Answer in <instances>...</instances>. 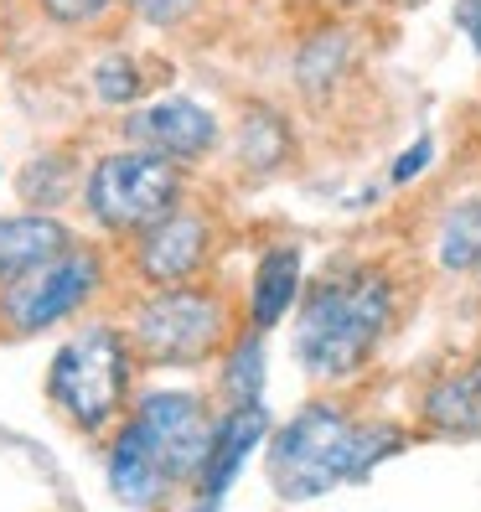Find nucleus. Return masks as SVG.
<instances>
[{
  "label": "nucleus",
  "mask_w": 481,
  "mask_h": 512,
  "mask_svg": "<svg viewBox=\"0 0 481 512\" xmlns=\"http://www.w3.org/2000/svg\"><path fill=\"white\" fill-rule=\"evenodd\" d=\"M399 11H419V6H430V0H394Z\"/></svg>",
  "instance_id": "obj_25"
},
{
  "label": "nucleus",
  "mask_w": 481,
  "mask_h": 512,
  "mask_svg": "<svg viewBox=\"0 0 481 512\" xmlns=\"http://www.w3.org/2000/svg\"><path fill=\"white\" fill-rule=\"evenodd\" d=\"M109 487H114L119 502H130V507H150V502H161L176 487L166 456L150 445V435L135 425V419L109 445Z\"/></svg>",
  "instance_id": "obj_11"
},
{
  "label": "nucleus",
  "mask_w": 481,
  "mask_h": 512,
  "mask_svg": "<svg viewBox=\"0 0 481 512\" xmlns=\"http://www.w3.org/2000/svg\"><path fill=\"white\" fill-rule=\"evenodd\" d=\"M135 378V342L119 326H83L73 342L57 347L47 368V399L73 430L99 435L125 409Z\"/></svg>",
  "instance_id": "obj_3"
},
{
  "label": "nucleus",
  "mask_w": 481,
  "mask_h": 512,
  "mask_svg": "<svg viewBox=\"0 0 481 512\" xmlns=\"http://www.w3.org/2000/svg\"><path fill=\"white\" fill-rule=\"evenodd\" d=\"M99 280H104V259L94 249L73 244L68 254H57L52 264H42L0 290V321L11 326V337H37V331L73 316L78 306H88Z\"/></svg>",
  "instance_id": "obj_6"
},
{
  "label": "nucleus",
  "mask_w": 481,
  "mask_h": 512,
  "mask_svg": "<svg viewBox=\"0 0 481 512\" xmlns=\"http://www.w3.org/2000/svg\"><path fill=\"white\" fill-rule=\"evenodd\" d=\"M238 337L228 321V300L218 290L202 285H156V295L140 300V311L130 321V342L145 363L187 368L202 357H218Z\"/></svg>",
  "instance_id": "obj_5"
},
{
  "label": "nucleus",
  "mask_w": 481,
  "mask_h": 512,
  "mask_svg": "<svg viewBox=\"0 0 481 512\" xmlns=\"http://www.w3.org/2000/svg\"><path fill=\"white\" fill-rule=\"evenodd\" d=\"M213 254V218L197 207H171L161 223H150L135 244V269L145 285H187L202 275Z\"/></svg>",
  "instance_id": "obj_8"
},
{
  "label": "nucleus",
  "mask_w": 481,
  "mask_h": 512,
  "mask_svg": "<svg viewBox=\"0 0 481 512\" xmlns=\"http://www.w3.org/2000/svg\"><path fill=\"white\" fill-rule=\"evenodd\" d=\"M476 285H481V269H476Z\"/></svg>",
  "instance_id": "obj_27"
},
{
  "label": "nucleus",
  "mask_w": 481,
  "mask_h": 512,
  "mask_svg": "<svg viewBox=\"0 0 481 512\" xmlns=\"http://www.w3.org/2000/svg\"><path fill=\"white\" fill-rule=\"evenodd\" d=\"M83 202L99 228L119 238H140L171 207H182V161L166 156V150H109L88 171Z\"/></svg>",
  "instance_id": "obj_4"
},
{
  "label": "nucleus",
  "mask_w": 481,
  "mask_h": 512,
  "mask_svg": "<svg viewBox=\"0 0 481 512\" xmlns=\"http://www.w3.org/2000/svg\"><path fill=\"white\" fill-rule=\"evenodd\" d=\"M347 63H352L347 37L342 32H321V37L306 42V52L295 57V78H300L306 94H332V88L342 83V73H347Z\"/></svg>",
  "instance_id": "obj_18"
},
{
  "label": "nucleus",
  "mask_w": 481,
  "mask_h": 512,
  "mask_svg": "<svg viewBox=\"0 0 481 512\" xmlns=\"http://www.w3.org/2000/svg\"><path fill=\"white\" fill-rule=\"evenodd\" d=\"M57 171H68V161L63 156H42V161H32L21 171V197L32 202V207H52V202H63L73 187L63 182L57 187Z\"/></svg>",
  "instance_id": "obj_19"
},
{
  "label": "nucleus",
  "mask_w": 481,
  "mask_h": 512,
  "mask_svg": "<svg viewBox=\"0 0 481 512\" xmlns=\"http://www.w3.org/2000/svg\"><path fill=\"white\" fill-rule=\"evenodd\" d=\"M300 300V249L295 244H275L259 254L254 285H249V326L275 331Z\"/></svg>",
  "instance_id": "obj_14"
},
{
  "label": "nucleus",
  "mask_w": 481,
  "mask_h": 512,
  "mask_svg": "<svg viewBox=\"0 0 481 512\" xmlns=\"http://www.w3.org/2000/svg\"><path fill=\"white\" fill-rule=\"evenodd\" d=\"M264 378H269L264 331H259V326H244V331H238V337L223 347L218 394H223V404H264Z\"/></svg>",
  "instance_id": "obj_16"
},
{
  "label": "nucleus",
  "mask_w": 481,
  "mask_h": 512,
  "mask_svg": "<svg viewBox=\"0 0 481 512\" xmlns=\"http://www.w3.org/2000/svg\"><path fill=\"white\" fill-rule=\"evenodd\" d=\"M37 6L57 21V26H94L109 16L114 0H37Z\"/></svg>",
  "instance_id": "obj_21"
},
{
  "label": "nucleus",
  "mask_w": 481,
  "mask_h": 512,
  "mask_svg": "<svg viewBox=\"0 0 481 512\" xmlns=\"http://www.w3.org/2000/svg\"><path fill=\"white\" fill-rule=\"evenodd\" d=\"M430 156H435V145H430V135H425V140H414V145L404 150V156L394 161V187H404L409 176H419V171H425V166H430Z\"/></svg>",
  "instance_id": "obj_23"
},
{
  "label": "nucleus",
  "mask_w": 481,
  "mask_h": 512,
  "mask_svg": "<svg viewBox=\"0 0 481 512\" xmlns=\"http://www.w3.org/2000/svg\"><path fill=\"white\" fill-rule=\"evenodd\" d=\"M456 32L476 47L481 57V0H456Z\"/></svg>",
  "instance_id": "obj_24"
},
{
  "label": "nucleus",
  "mask_w": 481,
  "mask_h": 512,
  "mask_svg": "<svg viewBox=\"0 0 481 512\" xmlns=\"http://www.w3.org/2000/svg\"><path fill=\"white\" fill-rule=\"evenodd\" d=\"M399 321V285L378 264H337L300 295L295 363L316 383L357 378Z\"/></svg>",
  "instance_id": "obj_1"
},
{
  "label": "nucleus",
  "mask_w": 481,
  "mask_h": 512,
  "mask_svg": "<svg viewBox=\"0 0 481 512\" xmlns=\"http://www.w3.org/2000/svg\"><path fill=\"white\" fill-rule=\"evenodd\" d=\"M130 419L166 456L176 481H197L202 476L207 450H213V435H218V419L192 388H156V394H140Z\"/></svg>",
  "instance_id": "obj_7"
},
{
  "label": "nucleus",
  "mask_w": 481,
  "mask_h": 512,
  "mask_svg": "<svg viewBox=\"0 0 481 512\" xmlns=\"http://www.w3.org/2000/svg\"><path fill=\"white\" fill-rule=\"evenodd\" d=\"M404 445V425L357 419L332 399H311L269 435V487L285 502H311L342 481H368Z\"/></svg>",
  "instance_id": "obj_2"
},
{
  "label": "nucleus",
  "mask_w": 481,
  "mask_h": 512,
  "mask_svg": "<svg viewBox=\"0 0 481 512\" xmlns=\"http://www.w3.org/2000/svg\"><path fill=\"white\" fill-rule=\"evenodd\" d=\"M73 249V233L57 223L52 213H16L0 218V290L16 285L21 275L52 264L57 254Z\"/></svg>",
  "instance_id": "obj_13"
},
{
  "label": "nucleus",
  "mask_w": 481,
  "mask_h": 512,
  "mask_svg": "<svg viewBox=\"0 0 481 512\" xmlns=\"http://www.w3.org/2000/svg\"><path fill=\"white\" fill-rule=\"evenodd\" d=\"M130 130L150 150H166V156H176V161H197V156H207V150L218 145V119L207 114L202 104H192V99L150 104V109H140L130 119Z\"/></svg>",
  "instance_id": "obj_10"
},
{
  "label": "nucleus",
  "mask_w": 481,
  "mask_h": 512,
  "mask_svg": "<svg viewBox=\"0 0 481 512\" xmlns=\"http://www.w3.org/2000/svg\"><path fill=\"white\" fill-rule=\"evenodd\" d=\"M290 125H285V114L275 109H249L244 114V125H238V161L254 166V171H275L290 161Z\"/></svg>",
  "instance_id": "obj_17"
},
{
  "label": "nucleus",
  "mask_w": 481,
  "mask_h": 512,
  "mask_svg": "<svg viewBox=\"0 0 481 512\" xmlns=\"http://www.w3.org/2000/svg\"><path fill=\"white\" fill-rule=\"evenodd\" d=\"M94 88L104 104H135L140 99V78L130 68V57H109V63L94 68Z\"/></svg>",
  "instance_id": "obj_20"
},
{
  "label": "nucleus",
  "mask_w": 481,
  "mask_h": 512,
  "mask_svg": "<svg viewBox=\"0 0 481 512\" xmlns=\"http://www.w3.org/2000/svg\"><path fill=\"white\" fill-rule=\"evenodd\" d=\"M130 11L140 21H156V26H171V21H182L192 11V0H130Z\"/></svg>",
  "instance_id": "obj_22"
},
{
  "label": "nucleus",
  "mask_w": 481,
  "mask_h": 512,
  "mask_svg": "<svg viewBox=\"0 0 481 512\" xmlns=\"http://www.w3.org/2000/svg\"><path fill=\"white\" fill-rule=\"evenodd\" d=\"M476 388H481V363H476Z\"/></svg>",
  "instance_id": "obj_26"
},
{
  "label": "nucleus",
  "mask_w": 481,
  "mask_h": 512,
  "mask_svg": "<svg viewBox=\"0 0 481 512\" xmlns=\"http://www.w3.org/2000/svg\"><path fill=\"white\" fill-rule=\"evenodd\" d=\"M419 425L440 440H481V388L476 368H450L419 388Z\"/></svg>",
  "instance_id": "obj_12"
},
{
  "label": "nucleus",
  "mask_w": 481,
  "mask_h": 512,
  "mask_svg": "<svg viewBox=\"0 0 481 512\" xmlns=\"http://www.w3.org/2000/svg\"><path fill=\"white\" fill-rule=\"evenodd\" d=\"M269 414L264 404H228L218 414V435H213V450H207V466L197 476V502H223L228 487L238 481V471H244V461L254 456L259 445H269Z\"/></svg>",
  "instance_id": "obj_9"
},
{
  "label": "nucleus",
  "mask_w": 481,
  "mask_h": 512,
  "mask_svg": "<svg viewBox=\"0 0 481 512\" xmlns=\"http://www.w3.org/2000/svg\"><path fill=\"white\" fill-rule=\"evenodd\" d=\"M435 264L450 280H476V269H481V197H461L440 213Z\"/></svg>",
  "instance_id": "obj_15"
}]
</instances>
